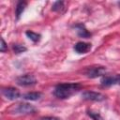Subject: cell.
Segmentation results:
<instances>
[{
    "mask_svg": "<svg viewBox=\"0 0 120 120\" xmlns=\"http://www.w3.org/2000/svg\"><path fill=\"white\" fill-rule=\"evenodd\" d=\"M80 89H81V85L79 83H75V82L60 83L55 86L53 95L60 99H65V98H70L73 94L77 93Z\"/></svg>",
    "mask_w": 120,
    "mask_h": 120,
    "instance_id": "6da1fadb",
    "label": "cell"
},
{
    "mask_svg": "<svg viewBox=\"0 0 120 120\" xmlns=\"http://www.w3.org/2000/svg\"><path fill=\"white\" fill-rule=\"evenodd\" d=\"M16 82H17V84H19L21 86H31V85H35L37 83V79L34 75L24 74V75L17 77Z\"/></svg>",
    "mask_w": 120,
    "mask_h": 120,
    "instance_id": "7a4b0ae2",
    "label": "cell"
},
{
    "mask_svg": "<svg viewBox=\"0 0 120 120\" xmlns=\"http://www.w3.org/2000/svg\"><path fill=\"white\" fill-rule=\"evenodd\" d=\"M82 98L85 100H91V101H102L105 99L104 95L95 91H84L82 94Z\"/></svg>",
    "mask_w": 120,
    "mask_h": 120,
    "instance_id": "3957f363",
    "label": "cell"
},
{
    "mask_svg": "<svg viewBox=\"0 0 120 120\" xmlns=\"http://www.w3.org/2000/svg\"><path fill=\"white\" fill-rule=\"evenodd\" d=\"M106 73V68L104 67H91L86 69L85 74L88 78L94 79L99 76H103Z\"/></svg>",
    "mask_w": 120,
    "mask_h": 120,
    "instance_id": "277c9868",
    "label": "cell"
},
{
    "mask_svg": "<svg viewBox=\"0 0 120 120\" xmlns=\"http://www.w3.org/2000/svg\"><path fill=\"white\" fill-rule=\"evenodd\" d=\"M2 95L7 99L14 100L20 97V92L17 88H14V87H5V88H2Z\"/></svg>",
    "mask_w": 120,
    "mask_h": 120,
    "instance_id": "5b68a950",
    "label": "cell"
},
{
    "mask_svg": "<svg viewBox=\"0 0 120 120\" xmlns=\"http://www.w3.org/2000/svg\"><path fill=\"white\" fill-rule=\"evenodd\" d=\"M36 109L33 105H30L28 103H20L15 108L14 112L15 113H21V114H29L35 112Z\"/></svg>",
    "mask_w": 120,
    "mask_h": 120,
    "instance_id": "8992f818",
    "label": "cell"
},
{
    "mask_svg": "<svg viewBox=\"0 0 120 120\" xmlns=\"http://www.w3.org/2000/svg\"><path fill=\"white\" fill-rule=\"evenodd\" d=\"M101 85L102 86H111L114 84H120V74L114 76H103L101 78Z\"/></svg>",
    "mask_w": 120,
    "mask_h": 120,
    "instance_id": "52a82bcc",
    "label": "cell"
},
{
    "mask_svg": "<svg viewBox=\"0 0 120 120\" xmlns=\"http://www.w3.org/2000/svg\"><path fill=\"white\" fill-rule=\"evenodd\" d=\"M74 50L78 53H86L87 52H89L91 50V44L83 42V41H79L75 44Z\"/></svg>",
    "mask_w": 120,
    "mask_h": 120,
    "instance_id": "ba28073f",
    "label": "cell"
},
{
    "mask_svg": "<svg viewBox=\"0 0 120 120\" xmlns=\"http://www.w3.org/2000/svg\"><path fill=\"white\" fill-rule=\"evenodd\" d=\"M27 6V3L25 1H19L16 5V8H15V15H16V19L19 20L21 15L22 14V12L24 11L25 8Z\"/></svg>",
    "mask_w": 120,
    "mask_h": 120,
    "instance_id": "9c48e42d",
    "label": "cell"
},
{
    "mask_svg": "<svg viewBox=\"0 0 120 120\" xmlns=\"http://www.w3.org/2000/svg\"><path fill=\"white\" fill-rule=\"evenodd\" d=\"M41 98V93L40 92H28L24 95H22V98L26 99V100H38Z\"/></svg>",
    "mask_w": 120,
    "mask_h": 120,
    "instance_id": "30bf717a",
    "label": "cell"
},
{
    "mask_svg": "<svg viewBox=\"0 0 120 120\" xmlns=\"http://www.w3.org/2000/svg\"><path fill=\"white\" fill-rule=\"evenodd\" d=\"M76 27L78 28V35H79L81 38H90L91 34L84 28L83 25L81 24V25H77Z\"/></svg>",
    "mask_w": 120,
    "mask_h": 120,
    "instance_id": "8fae6325",
    "label": "cell"
},
{
    "mask_svg": "<svg viewBox=\"0 0 120 120\" xmlns=\"http://www.w3.org/2000/svg\"><path fill=\"white\" fill-rule=\"evenodd\" d=\"M25 35H26L32 41H34V42H37V41H38V40L40 39V35L38 34V33H35V32H33V31H26V32H25Z\"/></svg>",
    "mask_w": 120,
    "mask_h": 120,
    "instance_id": "7c38bea8",
    "label": "cell"
},
{
    "mask_svg": "<svg viewBox=\"0 0 120 120\" xmlns=\"http://www.w3.org/2000/svg\"><path fill=\"white\" fill-rule=\"evenodd\" d=\"M12 49H13V52L15 53H21V52H25L27 50L24 46L20 45V44H14V45H12Z\"/></svg>",
    "mask_w": 120,
    "mask_h": 120,
    "instance_id": "4fadbf2b",
    "label": "cell"
},
{
    "mask_svg": "<svg viewBox=\"0 0 120 120\" xmlns=\"http://www.w3.org/2000/svg\"><path fill=\"white\" fill-rule=\"evenodd\" d=\"M63 8H64V2H63V1H56V2H54V4L52 5V9L53 11H60Z\"/></svg>",
    "mask_w": 120,
    "mask_h": 120,
    "instance_id": "5bb4252c",
    "label": "cell"
},
{
    "mask_svg": "<svg viewBox=\"0 0 120 120\" xmlns=\"http://www.w3.org/2000/svg\"><path fill=\"white\" fill-rule=\"evenodd\" d=\"M87 114H88L93 120H100V119H101L99 113H98V112H91V111H87Z\"/></svg>",
    "mask_w": 120,
    "mask_h": 120,
    "instance_id": "9a60e30c",
    "label": "cell"
},
{
    "mask_svg": "<svg viewBox=\"0 0 120 120\" xmlns=\"http://www.w3.org/2000/svg\"><path fill=\"white\" fill-rule=\"evenodd\" d=\"M6 51H8V46H7V44H6L5 40H4V38H1V46H0V52H5Z\"/></svg>",
    "mask_w": 120,
    "mask_h": 120,
    "instance_id": "2e32d148",
    "label": "cell"
},
{
    "mask_svg": "<svg viewBox=\"0 0 120 120\" xmlns=\"http://www.w3.org/2000/svg\"><path fill=\"white\" fill-rule=\"evenodd\" d=\"M39 120H60V119L55 116H45V117H41Z\"/></svg>",
    "mask_w": 120,
    "mask_h": 120,
    "instance_id": "e0dca14e",
    "label": "cell"
}]
</instances>
